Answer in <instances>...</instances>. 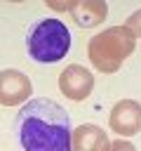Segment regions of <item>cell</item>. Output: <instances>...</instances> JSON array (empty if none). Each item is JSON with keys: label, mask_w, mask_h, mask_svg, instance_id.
Returning a JSON list of instances; mask_svg holds the SVG:
<instances>
[{"label": "cell", "mask_w": 141, "mask_h": 151, "mask_svg": "<svg viewBox=\"0 0 141 151\" xmlns=\"http://www.w3.org/2000/svg\"><path fill=\"white\" fill-rule=\"evenodd\" d=\"M108 17V5L103 0H78V5L70 12V19L80 28H94L103 24Z\"/></svg>", "instance_id": "cell-8"}, {"label": "cell", "mask_w": 141, "mask_h": 151, "mask_svg": "<svg viewBox=\"0 0 141 151\" xmlns=\"http://www.w3.org/2000/svg\"><path fill=\"white\" fill-rule=\"evenodd\" d=\"M108 127L120 137H134L141 132V104L136 99H120L108 113Z\"/></svg>", "instance_id": "cell-6"}, {"label": "cell", "mask_w": 141, "mask_h": 151, "mask_svg": "<svg viewBox=\"0 0 141 151\" xmlns=\"http://www.w3.org/2000/svg\"><path fill=\"white\" fill-rule=\"evenodd\" d=\"M136 47V38L125 26H110L87 42V59L92 66L101 73H115L125 64L127 57H132Z\"/></svg>", "instance_id": "cell-2"}, {"label": "cell", "mask_w": 141, "mask_h": 151, "mask_svg": "<svg viewBox=\"0 0 141 151\" xmlns=\"http://www.w3.org/2000/svg\"><path fill=\"white\" fill-rule=\"evenodd\" d=\"M70 50V31L68 26L56 19H40L28 28L26 35V52L38 64H56Z\"/></svg>", "instance_id": "cell-3"}, {"label": "cell", "mask_w": 141, "mask_h": 151, "mask_svg": "<svg viewBox=\"0 0 141 151\" xmlns=\"http://www.w3.org/2000/svg\"><path fill=\"white\" fill-rule=\"evenodd\" d=\"M125 28H129L132 33H134V38H141V7L136 9V12H132L127 19H125V24H122Z\"/></svg>", "instance_id": "cell-9"}, {"label": "cell", "mask_w": 141, "mask_h": 151, "mask_svg": "<svg viewBox=\"0 0 141 151\" xmlns=\"http://www.w3.org/2000/svg\"><path fill=\"white\" fill-rule=\"evenodd\" d=\"M68 111L47 97H31L16 116V137L24 151H73Z\"/></svg>", "instance_id": "cell-1"}, {"label": "cell", "mask_w": 141, "mask_h": 151, "mask_svg": "<svg viewBox=\"0 0 141 151\" xmlns=\"http://www.w3.org/2000/svg\"><path fill=\"white\" fill-rule=\"evenodd\" d=\"M70 144H73V151H103V146L108 144V134L103 127L94 123H82L73 130Z\"/></svg>", "instance_id": "cell-7"}, {"label": "cell", "mask_w": 141, "mask_h": 151, "mask_svg": "<svg viewBox=\"0 0 141 151\" xmlns=\"http://www.w3.org/2000/svg\"><path fill=\"white\" fill-rule=\"evenodd\" d=\"M103 151H139V149L127 139H113V142H108L103 146Z\"/></svg>", "instance_id": "cell-11"}, {"label": "cell", "mask_w": 141, "mask_h": 151, "mask_svg": "<svg viewBox=\"0 0 141 151\" xmlns=\"http://www.w3.org/2000/svg\"><path fill=\"white\" fill-rule=\"evenodd\" d=\"M78 5V0H47V7L54 12H73V7Z\"/></svg>", "instance_id": "cell-10"}, {"label": "cell", "mask_w": 141, "mask_h": 151, "mask_svg": "<svg viewBox=\"0 0 141 151\" xmlns=\"http://www.w3.org/2000/svg\"><path fill=\"white\" fill-rule=\"evenodd\" d=\"M33 94L31 78L19 68L0 71V106H24Z\"/></svg>", "instance_id": "cell-5"}, {"label": "cell", "mask_w": 141, "mask_h": 151, "mask_svg": "<svg viewBox=\"0 0 141 151\" xmlns=\"http://www.w3.org/2000/svg\"><path fill=\"white\" fill-rule=\"evenodd\" d=\"M94 83V73L80 64H70L59 73V92L70 101H85L92 94Z\"/></svg>", "instance_id": "cell-4"}]
</instances>
